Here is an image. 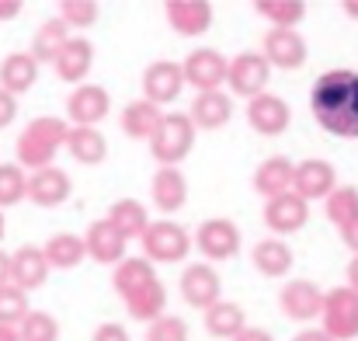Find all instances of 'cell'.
Segmentation results:
<instances>
[{
    "label": "cell",
    "mask_w": 358,
    "mask_h": 341,
    "mask_svg": "<svg viewBox=\"0 0 358 341\" xmlns=\"http://www.w3.org/2000/svg\"><path fill=\"white\" fill-rule=\"evenodd\" d=\"M310 109L327 132L358 139V74L355 70L320 74L310 91Z\"/></svg>",
    "instance_id": "6da1fadb"
},
{
    "label": "cell",
    "mask_w": 358,
    "mask_h": 341,
    "mask_svg": "<svg viewBox=\"0 0 358 341\" xmlns=\"http://www.w3.org/2000/svg\"><path fill=\"white\" fill-rule=\"evenodd\" d=\"M112 286H115V293H119V300L125 303L132 321L153 324L167 314V289L146 258H125L112 275Z\"/></svg>",
    "instance_id": "7a4b0ae2"
},
{
    "label": "cell",
    "mask_w": 358,
    "mask_h": 341,
    "mask_svg": "<svg viewBox=\"0 0 358 341\" xmlns=\"http://www.w3.org/2000/svg\"><path fill=\"white\" fill-rule=\"evenodd\" d=\"M66 136H70V122L59 118V115H38L31 118L14 150H17V164L24 171H42V167H52L59 150H66Z\"/></svg>",
    "instance_id": "3957f363"
},
{
    "label": "cell",
    "mask_w": 358,
    "mask_h": 341,
    "mask_svg": "<svg viewBox=\"0 0 358 341\" xmlns=\"http://www.w3.org/2000/svg\"><path fill=\"white\" fill-rule=\"evenodd\" d=\"M195 122L188 118V112H164V122H160V129L153 132V139H150V153H153V160L160 164V167H178L188 153H192V146H195Z\"/></svg>",
    "instance_id": "277c9868"
},
{
    "label": "cell",
    "mask_w": 358,
    "mask_h": 341,
    "mask_svg": "<svg viewBox=\"0 0 358 341\" xmlns=\"http://www.w3.org/2000/svg\"><path fill=\"white\" fill-rule=\"evenodd\" d=\"M188 251H192V237L174 220H157L143 233V258L150 265H178L188 258Z\"/></svg>",
    "instance_id": "5b68a950"
},
{
    "label": "cell",
    "mask_w": 358,
    "mask_h": 341,
    "mask_svg": "<svg viewBox=\"0 0 358 341\" xmlns=\"http://www.w3.org/2000/svg\"><path fill=\"white\" fill-rule=\"evenodd\" d=\"M181 70H185V84L195 88L199 95H206V91H220V88L227 84L230 63H227V56H223L220 49L202 46V49H192V53L185 56Z\"/></svg>",
    "instance_id": "8992f818"
},
{
    "label": "cell",
    "mask_w": 358,
    "mask_h": 341,
    "mask_svg": "<svg viewBox=\"0 0 358 341\" xmlns=\"http://www.w3.org/2000/svg\"><path fill=\"white\" fill-rule=\"evenodd\" d=\"M324 331L334 341H352L358 338V293L348 286H338L324 296Z\"/></svg>",
    "instance_id": "52a82bcc"
},
{
    "label": "cell",
    "mask_w": 358,
    "mask_h": 341,
    "mask_svg": "<svg viewBox=\"0 0 358 341\" xmlns=\"http://www.w3.org/2000/svg\"><path fill=\"white\" fill-rule=\"evenodd\" d=\"M268 81H271V63H268L261 53H250V49H243V53H237V56L230 60L227 84H230V91H234L237 98L254 102L257 95H264Z\"/></svg>",
    "instance_id": "ba28073f"
},
{
    "label": "cell",
    "mask_w": 358,
    "mask_h": 341,
    "mask_svg": "<svg viewBox=\"0 0 358 341\" xmlns=\"http://www.w3.org/2000/svg\"><path fill=\"white\" fill-rule=\"evenodd\" d=\"M240 244H243L240 227L234 223V220H227V216H213V220L199 223L195 247L206 254V261H209V265H213V261H230V258H237Z\"/></svg>",
    "instance_id": "9c48e42d"
},
{
    "label": "cell",
    "mask_w": 358,
    "mask_h": 341,
    "mask_svg": "<svg viewBox=\"0 0 358 341\" xmlns=\"http://www.w3.org/2000/svg\"><path fill=\"white\" fill-rule=\"evenodd\" d=\"M181 296H185L188 307H195V310L206 314L209 307H216L223 300V279H220V272L209 261L188 265L185 275H181Z\"/></svg>",
    "instance_id": "30bf717a"
},
{
    "label": "cell",
    "mask_w": 358,
    "mask_h": 341,
    "mask_svg": "<svg viewBox=\"0 0 358 341\" xmlns=\"http://www.w3.org/2000/svg\"><path fill=\"white\" fill-rule=\"evenodd\" d=\"M324 296H327V293H324L317 282H310V279H292V282L282 286L278 307H282V314H285L289 321L306 324V321H317V317L324 314Z\"/></svg>",
    "instance_id": "8fae6325"
},
{
    "label": "cell",
    "mask_w": 358,
    "mask_h": 341,
    "mask_svg": "<svg viewBox=\"0 0 358 341\" xmlns=\"http://www.w3.org/2000/svg\"><path fill=\"white\" fill-rule=\"evenodd\" d=\"M181 91H185V70H181V63L157 60V63H150L143 70V98L153 102L157 109L178 102Z\"/></svg>",
    "instance_id": "7c38bea8"
},
{
    "label": "cell",
    "mask_w": 358,
    "mask_h": 341,
    "mask_svg": "<svg viewBox=\"0 0 358 341\" xmlns=\"http://www.w3.org/2000/svg\"><path fill=\"white\" fill-rule=\"evenodd\" d=\"M108 112H112V98H108V91L101 84H80L66 98V122L70 125L98 129V122H105Z\"/></svg>",
    "instance_id": "4fadbf2b"
},
{
    "label": "cell",
    "mask_w": 358,
    "mask_h": 341,
    "mask_svg": "<svg viewBox=\"0 0 358 341\" xmlns=\"http://www.w3.org/2000/svg\"><path fill=\"white\" fill-rule=\"evenodd\" d=\"M261 56L278 70H299L306 63V39L296 28H271L264 32Z\"/></svg>",
    "instance_id": "5bb4252c"
},
{
    "label": "cell",
    "mask_w": 358,
    "mask_h": 341,
    "mask_svg": "<svg viewBox=\"0 0 358 341\" xmlns=\"http://www.w3.org/2000/svg\"><path fill=\"white\" fill-rule=\"evenodd\" d=\"M73 192V181L63 167H42V171H31L28 174V202L38 206V209H56L70 199Z\"/></svg>",
    "instance_id": "9a60e30c"
},
{
    "label": "cell",
    "mask_w": 358,
    "mask_h": 341,
    "mask_svg": "<svg viewBox=\"0 0 358 341\" xmlns=\"http://www.w3.org/2000/svg\"><path fill=\"white\" fill-rule=\"evenodd\" d=\"M49 258L38 244H21L14 254H10V286H17L21 293H35L45 286L49 279Z\"/></svg>",
    "instance_id": "2e32d148"
},
{
    "label": "cell",
    "mask_w": 358,
    "mask_h": 341,
    "mask_svg": "<svg viewBox=\"0 0 358 341\" xmlns=\"http://www.w3.org/2000/svg\"><path fill=\"white\" fill-rule=\"evenodd\" d=\"M306 220H310V202L299 199L296 192H285V195L264 202V227L275 237H289V233L303 230Z\"/></svg>",
    "instance_id": "e0dca14e"
},
{
    "label": "cell",
    "mask_w": 358,
    "mask_h": 341,
    "mask_svg": "<svg viewBox=\"0 0 358 341\" xmlns=\"http://www.w3.org/2000/svg\"><path fill=\"white\" fill-rule=\"evenodd\" d=\"M289 122H292L289 102H282V98L271 95V91H264V95H257L254 102H247V125H250L254 132H261V136H278V132L289 129Z\"/></svg>",
    "instance_id": "ac0fdd59"
},
{
    "label": "cell",
    "mask_w": 358,
    "mask_h": 341,
    "mask_svg": "<svg viewBox=\"0 0 358 341\" xmlns=\"http://www.w3.org/2000/svg\"><path fill=\"white\" fill-rule=\"evenodd\" d=\"M164 18L167 25L181 35V39H195L206 35L213 25V4L206 0H167L164 4Z\"/></svg>",
    "instance_id": "d6986e66"
},
{
    "label": "cell",
    "mask_w": 358,
    "mask_h": 341,
    "mask_svg": "<svg viewBox=\"0 0 358 341\" xmlns=\"http://www.w3.org/2000/svg\"><path fill=\"white\" fill-rule=\"evenodd\" d=\"M334 188H338V178H334V167H331L327 160L310 157V160H299V164H296L292 192H296L299 199H306V202L324 199V202H327V195H331Z\"/></svg>",
    "instance_id": "ffe728a7"
},
{
    "label": "cell",
    "mask_w": 358,
    "mask_h": 341,
    "mask_svg": "<svg viewBox=\"0 0 358 341\" xmlns=\"http://www.w3.org/2000/svg\"><path fill=\"white\" fill-rule=\"evenodd\" d=\"M254 192L264 195V199H278L285 192H292V181H296V164L282 153L275 157H264L257 167H254Z\"/></svg>",
    "instance_id": "44dd1931"
},
{
    "label": "cell",
    "mask_w": 358,
    "mask_h": 341,
    "mask_svg": "<svg viewBox=\"0 0 358 341\" xmlns=\"http://www.w3.org/2000/svg\"><path fill=\"white\" fill-rule=\"evenodd\" d=\"M84 244H87V258H94L98 265H112V268H119L122 261L129 258V254H125L129 240H125L108 220H94V223L87 227Z\"/></svg>",
    "instance_id": "7402d4cb"
},
{
    "label": "cell",
    "mask_w": 358,
    "mask_h": 341,
    "mask_svg": "<svg viewBox=\"0 0 358 341\" xmlns=\"http://www.w3.org/2000/svg\"><path fill=\"white\" fill-rule=\"evenodd\" d=\"M91 67H94V46L84 35H73L63 46V53L56 56V63H52L56 77L66 81V84H84L87 74H91Z\"/></svg>",
    "instance_id": "603a6c76"
},
{
    "label": "cell",
    "mask_w": 358,
    "mask_h": 341,
    "mask_svg": "<svg viewBox=\"0 0 358 341\" xmlns=\"http://www.w3.org/2000/svg\"><path fill=\"white\" fill-rule=\"evenodd\" d=\"M150 199H153V206H157L164 216L178 213V209L188 202V178H185L178 167H160V171L153 174V181H150Z\"/></svg>",
    "instance_id": "cb8c5ba5"
},
{
    "label": "cell",
    "mask_w": 358,
    "mask_h": 341,
    "mask_svg": "<svg viewBox=\"0 0 358 341\" xmlns=\"http://www.w3.org/2000/svg\"><path fill=\"white\" fill-rule=\"evenodd\" d=\"M250 265L264 279H282V275L292 272V247L282 237H264L250 247Z\"/></svg>",
    "instance_id": "d4e9b609"
},
{
    "label": "cell",
    "mask_w": 358,
    "mask_h": 341,
    "mask_svg": "<svg viewBox=\"0 0 358 341\" xmlns=\"http://www.w3.org/2000/svg\"><path fill=\"white\" fill-rule=\"evenodd\" d=\"M38 67L42 63L31 53H7L0 60V88L10 91L14 98L24 95V91H31L35 81H38Z\"/></svg>",
    "instance_id": "484cf974"
},
{
    "label": "cell",
    "mask_w": 358,
    "mask_h": 341,
    "mask_svg": "<svg viewBox=\"0 0 358 341\" xmlns=\"http://www.w3.org/2000/svg\"><path fill=\"white\" fill-rule=\"evenodd\" d=\"M122 122V132L129 136V139H139V143H150L153 139V132L160 129V122H164V112L153 105V102H146V98H136V102H129L119 115Z\"/></svg>",
    "instance_id": "4316f807"
},
{
    "label": "cell",
    "mask_w": 358,
    "mask_h": 341,
    "mask_svg": "<svg viewBox=\"0 0 358 341\" xmlns=\"http://www.w3.org/2000/svg\"><path fill=\"white\" fill-rule=\"evenodd\" d=\"M188 118L195 122V129H223L230 118H234V102L230 95L223 91H206V95H195L192 109H188Z\"/></svg>",
    "instance_id": "83f0119b"
},
{
    "label": "cell",
    "mask_w": 358,
    "mask_h": 341,
    "mask_svg": "<svg viewBox=\"0 0 358 341\" xmlns=\"http://www.w3.org/2000/svg\"><path fill=\"white\" fill-rule=\"evenodd\" d=\"M66 153H70L77 164L98 167V164H105V157H108V139H105V132H101V129L70 125V136H66Z\"/></svg>",
    "instance_id": "f1b7e54d"
},
{
    "label": "cell",
    "mask_w": 358,
    "mask_h": 341,
    "mask_svg": "<svg viewBox=\"0 0 358 341\" xmlns=\"http://www.w3.org/2000/svg\"><path fill=\"white\" fill-rule=\"evenodd\" d=\"M73 35H70V28H66V21L56 14V18H49V21H42L38 25V32H35V39H31V56L38 60V63H56V56L63 53V46L70 42Z\"/></svg>",
    "instance_id": "f546056e"
},
{
    "label": "cell",
    "mask_w": 358,
    "mask_h": 341,
    "mask_svg": "<svg viewBox=\"0 0 358 341\" xmlns=\"http://www.w3.org/2000/svg\"><path fill=\"white\" fill-rule=\"evenodd\" d=\"M105 220L119 230L125 240H143V233L150 230L146 206H143V202H136V199H119V202H112Z\"/></svg>",
    "instance_id": "4dcf8cb0"
},
{
    "label": "cell",
    "mask_w": 358,
    "mask_h": 341,
    "mask_svg": "<svg viewBox=\"0 0 358 341\" xmlns=\"http://www.w3.org/2000/svg\"><path fill=\"white\" fill-rule=\"evenodd\" d=\"M42 251H45V258H49V268H59V272L77 268V265L87 258V244H84V237H77V233H52V237L42 244Z\"/></svg>",
    "instance_id": "1f68e13d"
},
{
    "label": "cell",
    "mask_w": 358,
    "mask_h": 341,
    "mask_svg": "<svg viewBox=\"0 0 358 341\" xmlns=\"http://www.w3.org/2000/svg\"><path fill=\"white\" fill-rule=\"evenodd\" d=\"M247 328V317H243V307L234 303V300H220L216 307H209L206 310V331L213 335V338H237L240 331Z\"/></svg>",
    "instance_id": "d6a6232c"
},
{
    "label": "cell",
    "mask_w": 358,
    "mask_h": 341,
    "mask_svg": "<svg viewBox=\"0 0 358 341\" xmlns=\"http://www.w3.org/2000/svg\"><path fill=\"white\" fill-rule=\"evenodd\" d=\"M254 11L271 28H296L306 18V4L303 0H254Z\"/></svg>",
    "instance_id": "836d02e7"
},
{
    "label": "cell",
    "mask_w": 358,
    "mask_h": 341,
    "mask_svg": "<svg viewBox=\"0 0 358 341\" xmlns=\"http://www.w3.org/2000/svg\"><path fill=\"white\" fill-rule=\"evenodd\" d=\"M327 220L338 230H348L358 223V188L355 185H338L327 195Z\"/></svg>",
    "instance_id": "e575fe53"
},
{
    "label": "cell",
    "mask_w": 358,
    "mask_h": 341,
    "mask_svg": "<svg viewBox=\"0 0 358 341\" xmlns=\"http://www.w3.org/2000/svg\"><path fill=\"white\" fill-rule=\"evenodd\" d=\"M28 199V174L17 160L0 164V209H10Z\"/></svg>",
    "instance_id": "d590c367"
},
{
    "label": "cell",
    "mask_w": 358,
    "mask_h": 341,
    "mask_svg": "<svg viewBox=\"0 0 358 341\" xmlns=\"http://www.w3.org/2000/svg\"><path fill=\"white\" fill-rule=\"evenodd\" d=\"M28 314H31L28 293H21L17 286H0V324L3 328H21V321Z\"/></svg>",
    "instance_id": "8d00e7d4"
},
{
    "label": "cell",
    "mask_w": 358,
    "mask_h": 341,
    "mask_svg": "<svg viewBox=\"0 0 358 341\" xmlns=\"http://www.w3.org/2000/svg\"><path fill=\"white\" fill-rule=\"evenodd\" d=\"M17 338L21 341H56L59 338V321L45 310H31L21 328H17Z\"/></svg>",
    "instance_id": "74e56055"
},
{
    "label": "cell",
    "mask_w": 358,
    "mask_h": 341,
    "mask_svg": "<svg viewBox=\"0 0 358 341\" xmlns=\"http://www.w3.org/2000/svg\"><path fill=\"white\" fill-rule=\"evenodd\" d=\"M101 7L94 0H63L59 4V18L66 21V28H91L98 21Z\"/></svg>",
    "instance_id": "f35d334b"
},
{
    "label": "cell",
    "mask_w": 358,
    "mask_h": 341,
    "mask_svg": "<svg viewBox=\"0 0 358 341\" xmlns=\"http://www.w3.org/2000/svg\"><path fill=\"white\" fill-rule=\"evenodd\" d=\"M146 341H188V324L178 314H164L160 321L146 324Z\"/></svg>",
    "instance_id": "ab89813d"
},
{
    "label": "cell",
    "mask_w": 358,
    "mask_h": 341,
    "mask_svg": "<svg viewBox=\"0 0 358 341\" xmlns=\"http://www.w3.org/2000/svg\"><path fill=\"white\" fill-rule=\"evenodd\" d=\"M14 115H17V98L0 88V129H7L14 122Z\"/></svg>",
    "instance_id": "60d3db41"
},
{
    "label": "cell",
    "mask_w": 358,
    "mask_h": 341,
    "mask_svg": "<svg viewBox=\"0 0 358 341\" xmlns=\"http://www.w3.org/2000/svg\"><path fill=\"white\" fill-rule=\"evenodd\" d=\"M91 341H129V331L122 324H115V321H108V324H98Z\"/></svg>",
    "instance_id": "b9f144b4"
},
{
    "label": "cell",
    "mask_w": 358,
    "mask_h": 341,
    "mask_svg": "<svg viewBox=\"0 0 358 341\" xmlns=\"http://www.w3.org/2000/svg\"><path fill=\"white\" fill-rule=\"evenodd\" d=\"M234 341H275V338H271V331H264V328H250V324H247Z\"/></svg>",
    "instance_id": "7bdbcfd3"
},
{
    "label": "cell",
    "mask_w": 358,
    "mask_h": 341,
    "mask_svg": "<svg viewBox=\"0 0 358 341\" xmlns=\"http://www.w3.org/2000/svg\"><path fill=\"white\" fill-rule=\"evenodd\" d=\"M21 0H0V21H14L17 14H21Z\"/></svg>",
    "instance_id": "ee69618b"
},
{
    "label": "cell",
    "mask_w": 358,
    "mask_h": 341,
    "mask_svg": "<svg viewBox=\"0 0 358 341\" xmlns=\"http://www.w3.org/2000/svg\"><path fill=\"white\" fill-rule=\"evenodd\" d=\"M292 341H334V338H331L324 328H306V331H299Z\"/></svg>",
    "instance_id": "f6af8a7d"
},
{
    "label": "cell",
    "mask_w": 358,
    "mask_h": 341,
    "mask_svg": "<svg viewBox=\"0 0 358 341\" xmlns=\"http://www.w3.org/2000/svg\"><path fill=\"white\" fill-rule=\"evenodd\" d=\"M0 286H10V254L0 251Z\"/></svg>",
    "instance_id": "bcb514c9"
},
{
    "label": "cell",
    "mask_w": 358,
    "mask_h": 341,
    "mask_svg": "<svg viewBox=\"0 0 358 341\" xmlns=\"http://www.w3.org/2000/svg\"><path fill=\"white\" fill-rule=\"evenodd\" d=\"M341 240L355 251V258H358V223H355V227H348V230H341Z\"/></svg>",
    "instance_id": "7dc6e473"
},
{
    "label": "cell",
    "mask_w": 358,
    "mask_h": 341,
    "mask_svg": "<svg viewBox=\"0 0 358 341\" xmlns=\"http://www.w3.org/2000/svg\"><path fill=\"white\" fill-rule=\"evenodd\" d=\"M348 289L358 293V258H352V265H348Z\"/></svg>",
    "instance_id": "c3c4849f"
},
{
    "label": "cell",
    "mask_w": 358,
    "mask_h": 341,
    "mask_svg": "<svg viewBox=\"0 0 358 341\" xmlns=\"http://www.w3.org/2000/svg\"><path fill=\"white\" fill-rule=\"evenodd\" d=\"M0 341H21L17 338V328H3L0 324Z\"/></svg>",
    "instance_id": "681fc988"
},
{
    "label": "cell",
    "mask_w": 358,
    "mask_h": 341,
    "mask_svg": "<svg viewBox=\"0 0 358 341\" xmlns=\"http://www.w3.org/2000/svg\"><path fill=\"white\" fill-rule=\"evenodd\" d=\"M345 14H348V18H358V0H345Z\"/></svg>",
    "instance_id": "f907efd6"
},
{
    "label": "cell",
    "mask_w": 358,
    "mask_h": 341,
    "mask_svg": "<svg viewBox=\"0 0 358 341\" xmlns=\"http://www.w3.org/2000/svg\"><path fill=\"white\" fill-rule=\"evenodd\" d=\"M0 240H3V209H0Z\"/></svg>",
    "instance_id": "816d5d0a"
}]
</instances>
